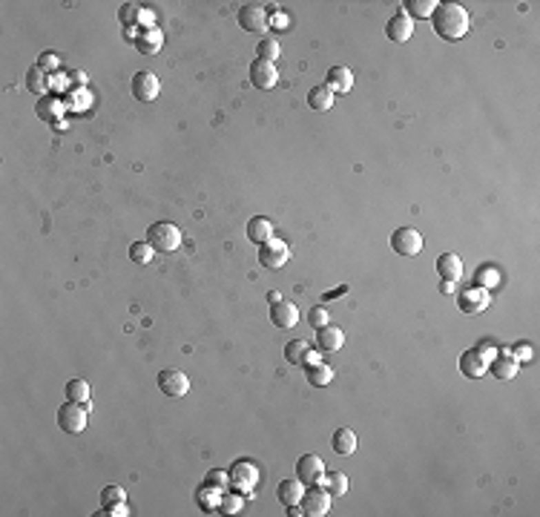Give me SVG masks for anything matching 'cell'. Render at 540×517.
I'll return each instance as SVG.
<instances>
[{"mask_svg":"<svg viewBox=\"0 0 540 517\" xmlns=\"http://www.w3.org/2000/svg\"><path fill=\"white\" fill-rule=\"evenodd\" d=\"M391 247H394L397 256L411 259V256H417L423 251V236L417 233L414 227H399V230H394V236H391Z\"/></svg>","mask_w":540,"mask_h":517,"instance_id":"cell-6","label":"cell"},{"mask_svg":"<svg viewBox=\"0 0 540 517\" xmlns=\"http://www.w3.org/2000/svg\"><path fill=\"white\" fill-rule=\"evenodd\" d=\"M437 273H440L443 282H454L457 284L463 279V259L457 253H443L437 259Z\"/></svg>","mask_w":540,"mask_h":517,"instance_id":"cell-18","label":"cell"},{"mask_svg":"<svg viewBox=\"0 0 540 517\" xmlns=\"http://www.w3.org/2000/svg\"><path fill=\"white\" fill-rule=\"evenodd\" d=\"M299 506H302V514H308V517H322L330 511V494L322 486H308Z\"/></svg>","mask_w":540,"mask_h":517,"instance_id":"cell-8","label":"cell"},{"mask_svg":"<svg viewBox=\"0 0 540 517\" xmlns=\"http://www.w3.org/2000/svg\"><path fill=\"white\" fill-rule=\"evenodd\" d=\"M250 84L256 86V89H273L276 84H279V69H276V64H270V61H262V58H256L253 64H250Z\"/></svg>","mask_w":540,"mask_h":517,"instance_id":"cell-11","label":"cell"},{"mask_svg":"<svg viewBox=\"0 0 540 517\" xmlns=\"http://www.w3.org/2000/svg\"><path fill=\"white\" fill-rule=\"evenodd\" d=\"M386 35H388V41H394V43H406L411 35H414V21L411 17L399 9L391 21L386 23Z\"/></svg>","mask_w":540,"mask_h":517,"instance_id":"cell-13","label":"cell"},{"mask_svg":"<svg viewBox=\"0 0 540 517\" xmlns=\"http://www.w3.org/2000/svg\"><path fill=\"white\" fill-rule=\"evenodd\" d=\"M486 368H489V360H486V353L477 351V348L466 351L460 356V371H463V377H468V380H480L486 373Z\"/></svg>","mask_w":540,"mask_h":517,"instance_id":"cell-14","label":"cell"},{"mask_svg":"<svg viewBox=\"0 0 540 517\" xmlns=\"http://www.w3.org/2000/svg\"><path fill=\"white\" fill-rule=\"evenodd\" d=\"M440 291L448 296V293H454V291H457V284H454V282H443V284H440Z\"/></svg>","mask_w":540,"mask_h":517,"instance_id":"cell-43","label":"cell"},{"mask_svg":"<svg viewBox=\"0 0 540 517\" xmlns=\"http://www.w3.org/2000/svg\"><path fill=\"white\" fill-rule=\"evenodd\" d=\"M61 110H63V106H61V101H58V98H49V95H46V98H41V101H38V115H41V118H46V121H58L55 115H58Z\"/></svg>","mask_w":540,"mask_h":517,"instance_id":"cell-35","label":"cell"},{"mask_svg":"<svg viewBox=\"0 0 540 517\" xmlns=\"http://www.w3.org/2000/svg\"><path fill=\"white\" fill-rule=\"evenodd\" d=\"M159 92H161V81L155 78L152 72H138V75H132V95L138 98V101H144V104H150V101H155L159 98Z\"/></svg>","mask_w":540,"mask_h":517,"instance_id":"cell-12","label":"cell"},{"mask_svg":"<svg viewBox=\"0 0 540 517\" xmlns=\"http://www.w3.org/2000/svg\"><path fill=\"white\" fill-rule=\"evenodd\" d=\"M90 394H92V391H90V382H86V380H69L66 382V388H63V397L69 400V402H90Z\"/></svg>","mask_w":540,"mask_h":517,"instance_id":"cell-30","label":"cell"},{"mask_svg":"<svg viewBox=\"0 0 540 517\" xmlns=\"http://www.w3.org/2000/svg\"><path fill=\"white\" fill-rule=\"evenodd\" d=\"M204 486H210V489H216V491H228V489H230V474H228V471H221V469L207 471Z\"/></svg>","mask_w":540,"mask_h":517,"instance_id":"cell-33","label":"cell"},{"mask_svg":"<svg viewBox=\"0 0 540 517\" xmlns=\"http://www.w3.org/2000/svg\"><path fill=\"white\" fill-rule=\"evenodd\" d=\"M248 239H250L253 244H265V242H270V239H273V222L265 219V216H253V219L248 222Z\"/></svg>","mask_w":540,"mask_h":517,"instance_id":"cell-21","label":"cell"},{"mask_svg":"<svg viewBox=\"0 0 540 517\" xmlns=\"http://www.w3.org/2000/svg\"><path fill=\"white\" fill-rule=\"evenodd\" d=\"M322 477H325V462L319 454L299 457V462H296V480H299L302 486H319Z\"/></svg>","mask_w":540,"mask_h":517,"instance_id":"cell-7","label":"cell"},{"mask_svg":"<svg viewBox=\"0 0 540 517\" xmlns=\"http://www.w3.org/2000/svg\"><path fill=\"white\" fill-rule=\"evenodd\" d=\"M317 345H319V351H325V353H337V351L345 345V333H342L339 328L325 325V328L317 331Z\"/></svg>","mask_w":540,"mask_h":517,"instance_id":"cell-20","label":"cell"},{"mask_svg":"<svg viewBox=\"0 0 540 517\" xmlns=\"http://www.w3.org/2000/svg\"><path fill=\"white\" fill-rule=\"evenodd\" d=\"M492 371H494V377H497V380H514V377H517V371H520V362H517V356H514V353H506V351H503L500 356H494Z\"/></svg>","mask_w":540,"mask_h":517,"instance_id":"cell-22","label":"cell"},{"mask_svg":"<svg viewBox=\"0 0 540 517\" xmlns=\"http://www.w3.org/2000/svg\"><path fill=\"white\" fill-rule=\"evenodd\" d=\"M101 514H115V517H124V514H130L127 511V503H115V506H103V511Z\"/></svg>","mask_w":540,"mask_h":517,"instance_id":"cell-41","label":"cell"},{"mask_svg":"<svg viewBox=\"0 0 540 517\" xmlns=\"http://www.w3.org/2000/svg\"><path fill=\"white\" fill-rule=\"evenodd\" d=\"M256 483H259V471H256L253 462H248V460L233 462V469H230V489H236V491H241V494L253 497L248 489H253Z\"/></svg>","mask_w":540,"mask_h":517,"instance_id":"cell-9","label":"cell"},{"mask_svg":"<svg viewBox=\"0 0 540 517\" xmlns=\"http://www.w3.org/2000/svg\"><path fill=\"white\" fill-rule=\"evenodd\" d=\"M241 506H245V494H241V491H221V497H219V511L236 514V511H241Z\"/></svg>","mask_w":540,"mask_h":517,"instance_id":"cell-32","label":"cell"},{"mask_svg":"<svg viewBox=\"0 0 540 517\" xmlns=\"http://www.w3.org/2000/svg\"><path fill=\"white\" fill-rule=\"evenodd\" d=\"M276 494H279V500H282L285 506H299L302 494H305V486L299 483V480H282L279 489H276Z\"/></svg>","mask_w":540,"mask_h":517,"instance_id":"cell-24","label":"cell"},{"mask_svg":"<svg viewBox=\"0 0 540 517\" xmlns=\"http://www.w3.org/2000/svg\"><path fill=\"white\" fill-rule=\"evenodd\" d=\"M161 43H164V35L159 29H144L141 35H135V46L141 55H155L161 49Z\"/></svg>","mask_w":540,"mask_h":517,"instance_id":"cell-23","label":"cell"},{"mask_svg":"<svg viewBox=\"0 0 540 517\" xmlns=\"http://www.w3.org/2000/svg\"><path fill=\"white\" fill-rule=\"evenodd\" d=\"M118 17H121V23H124V26H135L138 17H141V9L132 6V3H124V6H121V12H118Z\"/></svg>","mask_w":540,"mask_h":517,"instance_id":"cell-39","label":"cell"},{"mask_svg":"<svg viewBox=\"0 0 540 517\" xmlns=\"http://www.w3.org/2000/svg\"><path fill=\"white\" fill-rule=\"evenodd\" d=\"M159 391L164 397H172V400H181L190 394V380L187 373L179 371V368H164L159 373Z\"/></svg>","mask_w":540,"mask_h":517,"instance_id":"cell-4","label":"cell"},{"mask_svg":"<svg viewBox=\"0 0 540 517\" xmlns=\"http://www.w3.org/2000/svg\"><path fill=\"white\" fill-rule=\"evenodd\" d=\"M334 451L337 454H342V457H351L354 451H357V434L351 431V429H337V434H334Z\"/></svg>","mask_w":540,"mask_h":517,"instance_id":"cell-27","label":"cell"},{"mask_svg":"<svg viewBox=\"0 0 540 517\" xmlns=\"http://www.w3.org/2000/svg\"><path fill=\"white\" fill-rule=\"evenodd\" d=\"M26 89L32 95H41V98H46V92H49V75L43 72V69L34 64L29 72H26Z\"/></svg>","mask_w":540,"mask_h":517,"instance_id":"cell-26","label":"cell"},{"mask_svg":"<svg viewBox=\"0 0 540 517\" xmlns=\"http://www.w3.org/2000/svg\"><path fill=\"white\" fill-rule=\"evenodd\" d=\"M285 360H288L290 365H317V362H319V356L310 351V345H308V342L293 340V342H288V345H285Z\"/></svg>","mask_w":540,"mask_h":517,"instance_id":"cell-17","label":"cell"},{"mask_svg":"<svg viewBox=\"0 0 540 517\" xmlns=\"http://www.w3.org/2000/svg\"><path fill=\"white\" fill-rule=\"evenodd\" d=\"M268 302H273V305H276V302H282V296H279V293H276V291H273V293H270V296H268Z\"/></svg>","mask_w":540,"mask_h":517,"instance_id":"cell-44","label":"cell"},{"mask_svg":"<svg viewBox=\"0 0 540 517\" xmlns=\"http://www.w3.org/2000/svg\"><path fill=\"white\" fill-rule=\"evenodd\" d=\"M270 322L276 325V328H282V331H288V328H296V322H299V308L293 305V302H276V305L270 308Z\"/></svg>","mask_w":540,"mask_h":517,"instance_id":"cell-15","label":"cell"},{"mask_svg":"<svg viewBox=\"0 0 540 517\" xmlns=\"http://www.w3.org/2000/svg\"><path fill=\"white\" fill-rule=\"evenodd\" d=\"M308 104H310V110H317V113H328L330 106L337 104V95L330 92L328 86H313L310 92H308Z\"/></svg>","mask_w":540,"mask_h":517,"instance_id":"cell-25","label":"cell"},{"mask_svg":"<svg viewBox=\"0 0 540 517\" xmlns=\"http://www.w3.org/2000/svg\"><path fill=\"white\" fill-rule=\"evenodd\" d=\"M152 256H155V251L150 247V242H135V244L130 247V259H132L135 264H150Z\"/></svg>","mask_w":540,"mask_h":517,"instance_id":"cell-34","label":"cell"},{"mask_svg":"<svg viewBox=\"0 0 540 517\" xmlns=\"http://www.w3.org/2000/svg\"><path fill=\"white\" fill-rule=\"evenodd\" d=\"M290 259V247H288V242H282V239H270V242H265V244H259V264L262 267H268V271H279L285 262Z\"/></svg>","mask_w":540,"mask_h":517,"instance_id":"cell-5","label":"cell"},{"mask_svg":"<svg viewBox=\"0 0 540 517\" xmlns=\"http://www.w3.org/2000/svg\"><path fill=\"white\" fill-rule=\"evenodd\" d=\"M486 308H489V293H486L483 288H477V284L460 296V311L463 313H480Z\"/></svg>","mask_w":540,"mask_h":517,"instance_id":"cell-19","label":"cell"},{"mask_svg":"<svg viewBox=\"0 0 540 517\" xmlns=\"http://www.w3.org/2000/svg\"><path fill=\"white\" fill-rule=\"evenodd\" d=\"M431 26L443 41H460L472 26V17L460 3H440L437 12L431 14Z\"/></svg>","mask_w":540,"mask_h":517,"instance_id":"cell-1","label":"cell"},{"mask_svg":"<svg viewBox=\"0 0 540 517\" xmlns=\"http://www.w3.org/2000/svg\"><path fill=\"white\" fill-rule=\"evenodd\" d=\"M330 497H342L348 491V477L342 471H325L322 477V483H319Z\"/></svg>","mask_w":540,"mask_h":517,"instance_id":"cell-29","label":"cell"},{"mask_svg":"<svg viewBox=\"0 0 540 517\" xmlns=\"http://www.w3.org/2000/svg\"><path fill=\"white\" fill-rule=\"evenodd\" d=\"M147 242L155 253H176L181 244V230L172 222H155L147 230Z\"/></svg>","mask_w":540,"mask_h":517,"instance_id":"cell-2","label":"cell"},{"mask_svg":"<svg viewBox=\"0 0 540 517\" xmlns=\"http://www.w3.org/2000/svg\"><path fill=\"white\" fill-rule=\"evenodd\" d=\"M348 293V284H342V288H337V291H328L325 296H322V302H330V299H339V296H345Z\"/></svg>","mask_w":540,"mask_h":517,"instance_id":"cell-42","label":"cell"},{"mask_svg":"<svg viewBox=\"0 0 540 517\" xmlns=\"http://www.w3.org/2000/svg\"><path fill=\"white\" fill-rule=\"evenodd\" d=\"M38 66L43 69V72H55V69H58V55H55V52H46V55L38 58Z\"/></svg>","mask_w":540,"mask_h":517,"instance_id":"cell-40","label":"cell"},{"mask_svg":"<svg viewBox=\"0 0 540 517\" xmlns=\"http://www.w3.org/2000/svg\"><path fill=\"white\" fill-rule=\"evenodd\" d=\"M330 380H334V371H330L328 365H322V362L308 365V382L313 388H325V385H330Z\"/></svg>","mask_w":540,"mask_h":517,"instance_id":"cell-31","label":"cell"},{"mask_svg":"<svg viewBox=\"0 0 540 517\" xmlns=\"http://www.w3.org/2000/svg\"><path fill=\"white\" fill-rule=\"evenodd\" d=\"M308 322H310V328H313V331H319V328L330 325V316H328V311H325L322 305H313V308H310V313H308Z\"/></svg>","mask_w":540,"mask_h":517,"instance_id":"cell-38","label":"cell"},{"mask_svg":"<svg viewBox=\"0 0 540 517\" xmlns=\"http://www.w3.org/2000/svg\"><path fill=\"white\" fill-rule=\"evenodd\" d=\"M86 422H90V408H86L83 402H63L58 408V425H61V431L66 434H81L86 429Z\"/></svg>","mask_w":540,"mask_h":517,"instance_id":"cell-3","label":"cell"},{"mask_svg":"<svg viewBox=\"0 0 540 517\" xmlns=\"http://www.w3.org/2000/svg\"><path fill=\"white\" fill-rule=\"evenodd\" d=\"M437 6H440L437 0H406L403 12L414 21V17H431L434 12H437Z\"/></svg>","mask_w":540,"mask_h":517,"instance_id":"cell-28","label":"cell"},{"mask_svg":"<svg viewBox=\"0 0 540 517\" xmlns=\"http://www.w3.org/2000/svg\"><path fill=\"white\" fill-rule=\"evenodd\" d=\"M256 52H259V58H262V61H276L279 55H282V52H279V41L276 38H262V41H259V46H256Z\"/></svg>","mask_w":540,"mask_h":517,"instance_id":"cell-36","label":"cell"},{"mask_svg":"<svg viewBox=\"0 0 540 517\" xmlns=\"http://www.w3.org/2000/svg\"><path fill=\"white\" fill-rule=\"evenodd\" d=\"M101 503H103V506L127 503V491L121 489V486H103V491H101Z\"/></svg>","mask_w":540,"mask_h":517,"instance_id":"cell-37","label":"cell"},{"mask_svg":"<svg viewBox=\"0 0 540 517\" xmlns=\"http://www.w3.org/2000/svg\"><path fill=\"white\" fill-rule=\"evenodd\" d=\"M268 21H270V14L262 3H245L239 9V26L245 32H265Z\"/></svg>","mask_w":540,"mask_h":517,"instance_id":"cell-10","label":"cell"},{"mask_svg":"<svg viewBox=\"0 0 540 517\" xmlns=\"http://www.w3.org/2000/svg\"><path fill=\"white\" fill-rule=\"evenodd\" d=\"M334 95H348L354 89V72L348 66H330L328 69V84H325Z\"/></svg>","mask_w":540,"mask_h":517,"instance_id":"cell-16","label":"cell"}]
</instances>
